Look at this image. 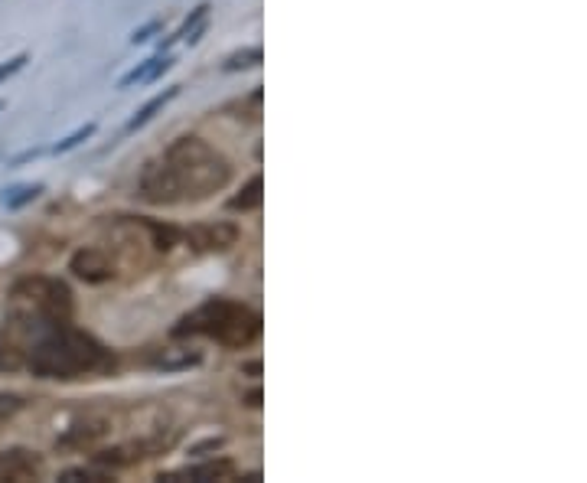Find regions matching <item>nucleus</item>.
Here are the masks:
<instances>
[{
	"mask_svg": "<svg viewBox=\"0 0 587 483\" xmlns=\"http://www.w3.org/2000/svg\"><path fill=\"white\" fill-rule=\"evenodd\" d=\"M232 180V164L216 147L196 134L177 138L164 154L147 160L137 177V200L151 206H183L203 203L212 193L226 190Z\"/></svg>",
	"mask_w": 587,
	"mask_h": 483,
	"instance_id": "nucleus-1",
	"label": "nucleus"
},
{
	"mask_svg": "<svg viewBox=\"0 0 587 483\" xmlns=\"http://www.w3.org/2000/svg\"><path fill=\"white\" fill-rule=\"evenodd\" d=\"M27 369L36 379L76 382V379H102L115 373V353L98 343L92 333L79 327L59 324L40 333V340L27 350Z\"/></svg>",
	"mask_w": 587,
	"mask_h": 483,
	"instance_id": "nucleus-2",
	"label": "nucleus"
},
{
	"mask_svg": "<svg viewBox=\"0 0 587 483\" xmlns=\"http://www.w3.org/2000/svg\"><path fill=\"white\" fill-rule=\"evenodd\" d=\"M173 337H209L229 350H245L261 340V314L242 301L209 297L173 327Z\"/></svg>",
	"mask_w": 587,
	"mask_h": 483,
	"instance_id": "nucleus-3",
	"label": "nucleus"
},
{
	"mask_svg": "<svg viewBox=\"0 0 587 483\" xmlns=\"http://www.w3.org/2000/svg\"><path fill=\"white\" fill-rule=\"evenodd\" d=\"M7 307H10V320L20 330H33L40 337V333L72 320V291L59 278H43V275L23 278L10 291Z\"/></svg>",
	"mask_w": 587,
	"mask_h": 483,
	"instance_id": "nucleus-4",
	"label": "nucleus"
},
{
	"mask_svg": "<svg viewBox=\"0 0 587 483\" xmlns=\"http://www.w3.org/2000/svg\"><path fill=\"white\" fill-rule=\"evenodd\" d=\"M183 239L199 255L226 252L239 242V226H232V222H206V226H193L190 232H183Z\"/></svg>",
	"mask_w": 587,
	"mask_h": 483,
	"instance_id": "nucleus-5",
	"label": "nucleus"
},
{
	"mask_svg": "<svg viewBox=\"0 0 587 483\" xmlns=\"http://www.w3.org/2000/svg\"><path fill=\"white\" fill-rule=\"evenodd\" d=\"M69 268L76 271V278L89 281V284H105L118 275V265L115 258H111L105 249H95V245H89V249H79L76 255H72Z\"/></svg>",
	"mask_w": 587,
	"mask_h": 483,
	"instance_id": "nucleus-6",
	"label": "nucleus"
},
{
	"mask_svg": "<svg viewBox=\"0 0 587 483\" xmlns=\"http://www.w3.org/2000/svg\"><path fill=\"white\" fill-rule=\"evenodd\" d=\"M43 474V457L27 448L0 451V480H36Z\"/></svg>",
	"mask_w": 587,
	"mask_h": 483,
	"instance_id": "nucleus-7",
	"label": "nucleus"
},
{
	"mask_svg": "<svg viewBox=\"0 0 587 483\" xmlns=\"http://www.w3.org/2000/svg\"><path fill=\"white\" fill-rule=\"evenodd\" d=\"M235 477V464L232 461H209V464H199V467H183V470H173V474H160L164 483H212V480H232Z\"/></svg>",
	"mask_w": 587,
	"mask_h": 483,
	"instance_id": "nucleus-8",
	"label": "nucleus"
},
{
	"mask_svg": "<svg viewBox=\"0 0 587 483\" xmlns=\"http://www.w3.org/2000/svg\"><path fill=\"white\" fill-rule=\"evenodd\" d=\"M23 366H27V350L17 343V337L0 330V373H17Z\"/></svg>",
	"mask_w": 587,
	"mask_h": 483,
	"instance_id": "nucleus-9",
	"label": "nucleus"
},
{
	"mask_svg": "<svg viewBox=\"0 0 587 483\" xmlns=\"http://www.w3.org/2000/svg\"><path fill=\"white\" fill-rule=\"evenodd\" d=\"M199 359H203V356H199L196 350H154L151 353V366L173 373V369H190V366H196Z\"/></svg>",
	"mask_w": 587,
	"mask_h": 483,
	"instance_id": "nucleus-10",
	"label": "nucleus"
},
{
	"mask_svg": "<svg viewBox=\"0 0 587 483\" xmlns=\"http://www.w3.org/2000/svg\"><path fill=\"white\" fill-rule=\"evenodd\" d=\"M261 190H265V180H261V173H258V177H252L245 183L239 196H232L229 209H232V213H252V209H258L261 200H265V193H261Z\"/></svg>",
	"mask_w": 587,
	"mask_h": 483,
	"instance_id": "nucleus-11",
	"label": "nucleus"
},
{
	"mask_svg": "<svg viewBox=\"0 0 587 483\" xmlns=\"http://www.w3.org/2000/svg\"><path fill=\"white\" fill-rule=\"evenodd\" d=\"M177 92H180V89H167L164 95H157V98H151V102H147V105H144V108H141V111H137V115H134V118L128 121V128H124V131H128V134H131V131H137V128H144V125H147V121H151V118L157 115V111H160V108H164V105L170 102V98H177Z\"/></svg>",
	"mask_w": 587,
	"mask_h": 483,
	"instance_id": "nucleus-12",
	"label": "nucleus"
},
{
	"mask_svg": "<svg viewBox=\"0 0 587 483\" xmlns=\"http://www.w3.org/2000/svg\"><path fill=\"white\" fill-rule=\"evenodd\" d=\"M261 59H265V53H261L258 46L252 49H242V53H232L226 59V72H239V69H252V66H261Z\"/></svg>",
	"mask_w": 587,
	"mask_h": 483,
	"instance_id": "nucleus-13",
	"label": "nucleus"
},
{
	"mask_svg": "<svg viewBox=\"0 0 587 483\" xmlns=\"http://www.w3.org/2000/svg\"><path fill=\"white\" fill-rule=\"evenodd\" d=\"M95 134V125H85V128H79V131H72L66 141H59L56 147H53V154H66V151H72V147H79L82 141H89Z\"/></svg>",
	"mask_w": 587,
	"mask_h": 483,
	"instance_id": "nucleus-14",
	"label": "nucleus"
},
{
	"mask_svg": "<svg viewBox=\"0 0 587 483\" xmlns=\"http://www.w3.org/2000/svg\"><path fill=\"white\" fill-rule=\"evenodd\" d=\"M62 480H66V483H108L111 477L108 474H98V470L79 467V470H66V474H62Z\"/></svg>",
	"mask_w": 587,
	"mask_h": 483,
	"instance_id": "nucleus-15",
	"label": "nucleus"
},
{
	"mask_svg": "<svg viewBox=\"0 0 587 483\" xmlns=\"http://www.w3.org/2000/svg\"><path fill=\"white\" fill-rule=\"evenodd\" d=\"M157 59H160V56H154V59H144V63L137 66V69H131L128 76H124L118 85H121V89H128V85H134V82H147V76H151V72H154V66H157Z\"/></svg>",
	"mask_w": 587,
	"mask_h": 483,
	"instance_id": "nucleus-16",
	"label": "nucleus"
},
{
	"mask_svg": "<svg viewBox=\"0 0 587 483\" xmlns=\"http://www.w3.org/2000/svg\"><path fill=\"white\" fill-rule=\"evenodd\" d=\"M261 102H265V89H255L252 95L245 98V102H239V111H248V121H258L261 118Z\"/></svg>",
	"mask_w": 587,
	"mask_h": 483,
	"instance_id": "nucleus-17",
	"label": "nucleus"
},
{
	"mask_svg": "<svg viewBox=\"0 0 587 483\" xmlns=\"http://www.w3.org/2000/svg\"><path fill=\"white\" fill-rule=\"evenodd\" d=\"M17 193H20V196H4V203H7L10 209H17V206H23V203L36 200V196L43 193V187H40V183H36V187H20Z\"/></svg>",
	"mask_w": 587,
	"mask_h": 483,
	"instance_id": "nucleus-18",
	"label": "nucleus"
},
{
	"mask_svg": "<svg viewBox=\"0 0 587 483\" xmlns=\"http://www.w3.org/2000/svg\"><path fill=\"white\" fill-rule=\"evenodd\" d=\"M20 405H23L20 395H0V421H7L10 415H17Z\"/></svg>",
	"mask_w": 587,
	"mask_h": 483,
	"instance_id": "nucleus-19",
	"label": "nucleus"
},
{
	"mask_svg": "<svg viewBox=\"0 0 587 483\" xmlns=\"http://www.w3.org/2000/svg\"><path fill=\"white\" fill-rule=\"evenodd\" d=\"M23 63H27V53H20V56H14V59H7V63H0V82L10 79L14 72H20Z\"/></svg>",
	"mask_w": 587,
	"mask_h": 483,
	"instance_id": "nucleus-20",
	"label": "nucleus"
},
{
	"mask_svg": "<svg viewBox=\"0 0 587 483\" xmlns=\"http://www.w3.org/2000/svg\"><path fill=\"white\" fill-rule=\"evenodd\" d=\"M157 27H160V23H157V20H154V23H147V27H144V30H137V33L131 36V40H134V43H144V40H147V36H151V33L157 30Z\"/></svg>",
	"mask_w": 587,
	"mask_h": 483,
	"instance_id": "nucleus-21",
	"label": "nucleus"
},
{
	"mask_svg": "<svg viewBox=\"0 0 587 483\" xmlns=\"http://www.w3.org/2000/svg\"><path fill=\"white\" fill-rule=\"evenodd\" d=\"M0 108H4V102H0Z\"/></svg>",
	"mask_w": 587,
	"mask_h": 483,
	"instance_id": "nucleus-22",
	"label": "nucleus"
}]
</instances>
